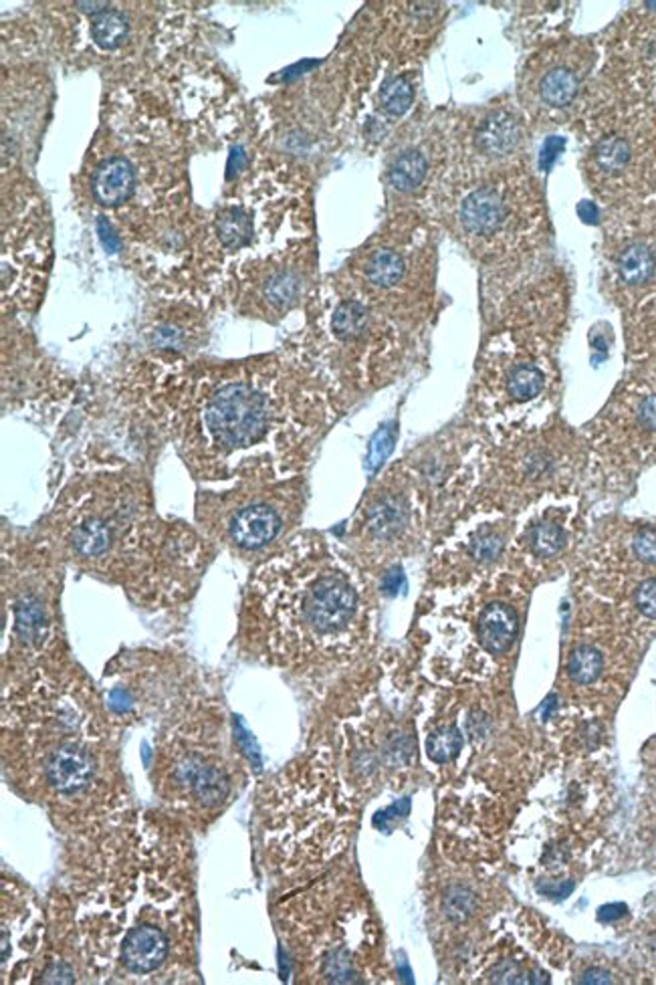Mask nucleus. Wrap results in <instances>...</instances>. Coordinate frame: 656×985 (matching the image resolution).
<instances>
[{
	"label": "nucleus",
	"mask_w": 656,
	"mask_h": 985,
	"mask_svg": "<svg viewBox=\"0 0 656 985\" xmlns=\"http://www.w3.org/2000/svg\"><path fill=\"white\" fill-rule=\"evenodd\" d=\"M96 776V764L89 749L72 739H61L53 745L45 761V780L61 795L85 790Z\"/></svg>",
	"instance_id": "nucleus-19"
},
{
	"label": "nucleus",
	"mask_w": 656,
	"mask_h": 985,
	"mask_svg": "<svg viewBox=\"0 0 656 985\" xmlns=\"http://www.w3.org/2000/svg\"><path fill=\"white\" fill-rule=\"evenodd\" d=\"M133 169L126 158H109L99 164L94 176V196L104 206L123 205L133 193Z\"/></svg>",
	"instance_id": "nucleus-25"
},
{
	"label": "nucleus",
	"mask_w": 656,
	"mask_h": 985,
	"mask_svg": "<svg viewBox=\"0 0 656 985\" xmlns=\"http://www.w3.org/2000/svg\"><path fill=\"white\" fill-rule=\"evenodd\" d=\"M77 9L87 14H101L108 11V2H77Z\"/></svg>",
	"instance_id": "nucleus-40"
},
{
	"label": "nucleus",
	"mask_w": 656,
	"mask_h": 985,
	"mask_svg": "<svg viewBox=\"0 0 656 985\" xmlns=\"http://www.w3.org/2000/svg\"><path fill=\"white\" fill-rule=\"evenodd\" d=\"M430 174V158L422 148L417 145H408L402 148L398 154H394L388 170H386V181L394 193L417 194Z\"/></svg>",
	"instance_id": "nucleus-24"
},
{
	"label": "nucleus",
	"mask_w": 656,
	"mask_h": 985,
	"mask_svg": "<svg viewBox=\"0 0 656 985\" xmlns=\"http://www.w3.org/2000/svg\"><path fill=\"white\" fill-rule=\"evenodd\" d=\"M449 223L485 273L487 310H497L548 263V201L534 164L453 186Z\"/></svg>",
	"instance_id": "nucleus-5"
},
{
	"label": "nucleus",
	"mask_w": 656,
	"mask_h": 985,
	"mask_svg": "<svg viewBox=\"0 0 656 985\" xmlns=\"http://www.w3.org/2000/svg\"><path fill=\"white\" fill-rule=\"evenodd\" d=\"M130 24L128 19L118 11H106L97 14L92 23V36L96 45L104 51H116L128 39Z\"/></svg>",
	"instance_id": "nucleus-29"
},
{
	"label": "nucleus",
	"mask_w": 656,
	"mask_h": 985,
	"mask_svg": "<svg viewBox=\"0 0 656 985\" xmlns=\"http://www.w3.org/2000/svg\"><path fill=\"white\" fill-rule=\"evenodd\" d=\"M633 553L638 562L656 565V528L645 526L634 533Z\"/></svg>",
	"instance_id": "nucleus-33"
},
{
	"label": "nucleus",
	"mask_w": 656,
	"mask_h": 985,
	"mask_svg": "<svg viewBox=\"0 0 656 985\" xmlns=\"http://www.w3.org/2000/svg\"><path fill=\"white\" fill-rule=\"evenodd\" d=\"M490 439L477 426L453 429L398 461L415 489L427 526L475 501Z\"/></svg>",
	"instance_id": "nucleus-12"
},
{
	"label": "nucleus",
	"mask_w": 656,
	"mask_h": 985,
	"mask_svg": "<svg viewBox=\"0 0 656 985\" xmlns=\"http://www.w3.org/2000/svg\"><path fill=\"white\" fill-rule=\"evenodd\" d=\"M568 315V283L560 264L536 275L491 312L471 390V424L499 439L546 421L560 388V342Z\"/></svg>",
	"instance_id": "nucleus-4"
},
{
	"label": "nucleus",
	"mask_w": 656,
	"mask_h": 985,
	"mask_svg": "<svg viewBox=\"0 0 656 985\" xmlns=\"http://www.w3.org/2000/svg\"><path fill=\"white\" fill-rule=\"evenodd\" d=\"M168 388L180 457L204 487L299 477L334 412L313 366L265 361Z\"/></svg>",
	"instance_id": "nucleus-1"
},
{
	"label": "nucleus",
	"mask_w": 656,
	"mask_h": 985,
	"mask_svg": "<svg viewBox=\"0 0 656 985\" xmlns=\"http://www.w3.org/2000/svg\"><path fill=\"white\" fill-rule=\"evenodd\" d=\"M588 469L633 479L656 461V370L634 368L584 434Z\"/></svg>",
	"instance_id": "nucleus-11"
},
{
	"label": "nucleus",
	"mask_w": 656,
	"mask_h": 985,
	"mask_svg": "<svg viewBox=\"0 0 656 985\" xmlns=\"http://www.w3.org/2000/svg\"><path fill=\"white\" fill-rule=\"evenodd\" d=\"M174 780L186 786L192 798L206 808L221 804L230 790L225 771L198 756L182 757L174 768Z\"/></svg>",
	"instance_id": "nucleus-22"
},
{
	"label": "nucleus",
	"mask_w": 656,
	"mask_h": 985,
	"mask_svg": "<svg viewBox=\"0 0 656 985\" xmlns=\"http://www.w3.org/2000/svg\"><path fill=\"white\" fill-rule=\"evenodd\" d=\"M364 618L358 577L322 541L298 538L255 572L240 638L255 657L305 669L349 654Z\"/></svg>",
	"instance_id": "nucleus-3"
},
{
	"label": "nucleus",
	"mask_w": 656,
	"mask_h": 985,
	"mask_svg": "<svg viewBox=\"0 0 656 985\" xmlns=\"http://www.w3.org/2000/svg\"><path fill=\"white\" fill-rule=\"evenodd\" d=\"M602 288L624 312L656 297V196L604 213Z\"/></svg>",
	"instance_id": "nucleus-13"
},
{
	"label": "nucleus",
	"mask_w": 656,
	"mask_h": 985,
	"mask_svg": "<svg viewBox=\"0 0 656 985\" xmlns=\"http://www.w3.org/2000/svg\"><path fill=\"white\" fill-rule=\"evenodd\" d=\"M519 616L507 602L491 600L478 610L475 638L478 649L491 657H502L515 645Z\"/></svg>",
	"instance_id": "nucleus-21"
},
{
	"label": "nucleus",
	"mask_w": 656,
	"mask_h": 985,
	"mask_svg": "<svg viewBox=\"0 0 656 985\" xmlns=\"http://www.w3.org/2000/svg\"><path fill=\"white\" fill-rule=\"evenodd\" d=\"M97 229H99V237H101V242H104V247L108 249L109 252H116L120 249V239L114 235V230H111V225H109L106 218H99V223H97Z\"/></svg>",
	"instance_id": "nucleus-37"
},
{
	"label": "nucleus",
	"mask_w": 656,
	"mask_h": 985,
	"mask_svg": "<svg viewBox=\"0 0 656 985\" xmlns=\"http://www.w3.org/2000/svg\"><path fill=\"white\" fill-rule=\"evenodd\" d=\"M247 166V154L243 148H233L230 158H228V178H233L235 174H239L240 170Z\"/></svg>",
	"instance_id": "nucleus-38"
},
{
	"label": "nucleus",
	"mask_w": 656,
	"mask_h": 985,
	"mask_svg": "<svg viewBox=\"0 0 656 985\" xmlns=\"http://www.w3.org/2000/svg\"><path fill=\"white\" fill-rule=\"evenodd\" d=\"M323 972L335 984H349L354 982V965L346 950H335L327 953L323 962Z\"/></svg>",
	"instance_id": "nucleus-32"
},
{
	"label": "nucleus",
	"mask_w": 656,
	"mask_h": 985,
	"mask_svg": "<svg viewBox=\"0 0 656 985\" xmlns=\"http://www.w3.org/2000/svg\"><path fill=\"white\" fill-rule=\"evenodd\" d=\"M463 744H465V739H463V734L459 732V727L444 725V727H439V729H434L430 734L429 742H427V751H429V757L432 761L447 764V761H451V759L459 756V751L463 749Z\"/></svg>",
	"instance_id": "nucleus-30"
},
{
	"label": "nucleus",
	"mask_w": 656,
	"mask_h": 985,
	"mask_svg": "<svg viewBox=\"0 0 656 985\" xmlns=\"http://www.w3.org/2000/svg\"><path fill=\"white\" fill-rule=\"evenodd\" d=\"M534 130L514 96L471 109L459 130L454 186L531 164Z\"/></svg>",
	"instance_id": "nucleus-14"
},
{
	"label": "nucleus",
	"mask_w": 656,
	"mask_h": 985,
	"mask_svg": "<svg viewBox=\"0 0 656 985\" xmlns=\"http://www.w3.org/2000/svg\"><path fill=\"white\" fill-rule=\"evenodd\" d=\"M47 526L73 564L150 606L184 598L203 570V535L160 516L148 481L123 465L75 470L55 495Z\"/></svg>",
	"instance_id": "nucleus-2"
},
{
	"label": "nucleus",
	"mask_w": 656,
	"mask_h": 985,
	"mask_svg": "<svg viewBox=\"0 0 656 985\" xmlns=\"http://www.w3.org/2000/svg\"><path fill=\"white\" fill-rule=\"evenodd\" d=\"M168 950L166 933L160 927L143 923L128 929L121 941L120 962L130 974H154L166 962Z\"/></svg>",
	"instance_id": "nucleus-20"
},
{
	"label": "nucleus",
	"mask_w": 656,
	"mask_h": 985,
	"mask_svg": "<svg viewBox=\"0 0 656 985\" xmlns=\"http://www.w3.org/2000/svg\"><path fill=\"white\" fill-rule=\"evenodd\" d=\"M534 507V517L525 529V548L534 558L549 560L563 552L568 545V529L563 521L570 516L568 495H551Z\"/></svg>",
	"instance_id": "nucleus-18"
},
{
	"label": "nucleus",
	"mask_w": 656,
	"mask_h": 985,
	"mask_svg": "<svg viewBox=\"0 0 656 985\" xmlns=\"http://www.w3.org/2000/svg\"><path fill=\"white\" fill-rule=\"evenodd\" d=\"M626 351L634 368L656 370V297L626 312Z\"/></svg>",
	"instance_id": "nucleus-23"
},
{
	"label": "nucleus",
	"mask_w": 656,
	"mask_h": 985,
	"mask_svg": "<svg viewBox=\"0 0 656 985\" xmlns=\"http://www.w3.org/2000/svg\"><path fill=\"white\" fill-rule=\"evenodd\" d=\"M305 504L301 475L283 481L235 483L196 492L194 516L211 540L230 552L257 555L271 550L298 521Z\"/></svg>",
	"instance_id": "nucleus-9"
},
{
	"label": "nucleus",
	"mask_w": 656,
	"mask_h": 985,
	"mask_svg": "<svg viewBox=\"0 0 656 985\" xmlns=\"http://www.w3.org/2000/svg\"><path fill=\"white\" fill-rule=\"evenodd\" d=\"M588 469V445L558 414L524 431L490 439L475 507L536 505L551 495L573 492ZM478 511V509H477Z\"/></svg>",
	"instance_id": "nucleus-8"
},
{
	"label": "nucleus",
	"mask_w": 656,
	"mask_h": 985,
	"mask_svg": "<svg viewBox=\"0 0 656 985\" xmlns=\"http://www.w3.org/2000/svg\"><path fill=\"white\" fill-rule=\"evenodd\" d=\"M415 84L406 75H392L378 91V106L388 118H402L415 104Z\"/></svg>",
	"instance_id": "nucleus-26"
},
{
	"label": "nucleus",
	"mask_w": 656,
	"mask_h": 985,
	"mask_svg": "<svg viewBox=\"0 0 656 985\" xmlns=\"http://www.w3.org/2000/svg\"><path fill=\"white\" fill-rule=\"evenodd\" d=\"M585 186L606 210L656 196L653 84L602 65L573 123Z\"/></svg>",
	"instance_id": "nucleus-6"
},
{
	"label": "nucleus",
	"mask_w": 656,
	"mask_h": 985,
	"mask_svg": "<svg viewBox=\"0 0 656 985\" xmlns=\"http://www.w3.org/2000/svg\"><path fill=\"white\" fill-rule=\"evenodd\" d=\"M475 909H477L475 892L465 889V887H459V885L447 890V895L442 899V911L454 923L466 921L471 914L475 913Z\"/></svg>",
	"instance_id": "nucleus-31"
},
{
	"label": "nucleus",
	"mask_w": 656,
	"mask_h": 985,
	"mask_svg": "<svg viewBox=\"0 0 656 985\" xmlns=\"http://www.w3.org/2000/svg\"><path fill=\"white\" fill-rule=\"evenodd\" d=\"M634 606L645 618L656 620V577H648L634 589Z\"/></svg>",
	"instance_id": "nucleus-34"
},
{
	"label": "nucleus",
	"mask_w": 656,
	"mask_h": 985,
	"mask_svg": "<svg viewBox=\"0 0 656 985\" xmlns=\"http://www.w3.org/2000/svg\"><path fill=\"white\" fill-rule=\"evenodd\" d=\"M327 291L313 322L311 366L330 388L364 390L383 385L405 354V332L398 315L366 297L346 281Z\"/></svg>",
	"instance_id": "nucleus-7"
},
{
	"label": "nucleus",
	"mask_w": 656,
	"mask_h": 985,
	"mask_svg": "<svg viewBox=\"0 0 656 985\" xmlns=\"http://www.w3.org/2000/svg\"><path fill=\"white\" fill-rule=\"evenodd\" d=\"M566 671L576 685H592V683H596L600 674L604 671V657L594 647L582 645V647L572 650L568 664H566Z\"/></svg>",
	"instance_id": "nucleus-28"
},
{
	"label": "nucleus",
	"mask_w": 656,
	"mask_h": 985,
	"mask_svg": "<svg viewBox=\"0 0 656 985\" xmlns=\"http://www.w3.org/2000/svg\"><path fill=\"white\" fill-rule=\"evenodd\" d=\"M600 59L598 41L590 36L561 35L531 48L514 97L534 133L573 128Z\"/></svg>",
	"instance_id": "nucleus-10"
},
{
	"label": "nucleus",
	"mask_w": 656,
	"mask_h": 985,
	"mask_svg": "<svg viewBox=\"0 0 656 985\" xmlns=\"http://www.w3.org/2000/svg\"><path fill=\"white\" fill-rule=\"evenodd\" d=\"M626 913H628V907H626L624 902H610V905L600 907V911H598V921L610 923V921L622 919Z\"/></svg>",
	"instance_id": "nucleus-36"
},
{
	"label": "nucleus",
	"mask_w": 656,
	"mask_h": 985,
	"mask_svg": "<svg viewBox=\"0 0 656 985\" xmlns=\"http://www.w3.org/2000/svg\"><path fill=\"white\" fill-rule=\"evenodd\" d=\"M524 974L519 972V967L514 962H503L491 972V982H499V984H521Z\"/></svg>",
	"instance_id": "nucleus-35"
},
{
	"label": "nucleus",
	"mask_w": 656,
	"mask_h": 985,
	"mask_svg": "<svg viewBox=\"0 0 656 985\" xmlns=\"http://www.w3.org/2000/svg\"><path fill=\"white\" fill-rule=\"evenodd\" d=\"M216 232L227 249H243L252 239L251 217L240 208H227L216 220Z\"/></svg>",
	"instance_id": "nucleus-27"
},
{
	"label": "nucleus",
	"mask_w": 656,
	"mask_h": 985,
	"mask_svg": "<svg viewBox=\"0 0 656 985\" xmlns=\"http://www.w3.org/2000/svg\"><path fill=\"white\" fill-rule=\"evenodd\" d=\"M582 984L585 985H602V984H612V975L606 972V970H600V967H592V970H588L584 975H582V979H580Z\"/></svg>",
	"instance_id": "nucleus-39"
},
{
	"label": "nucleus",
	"mask_w": 656,
	"mask_h": 985,
	"mask_svg": "<svg viewBox=\"0 0 656 985\" xmlns=\"http://www.w3.org/2000/svg\"><path fill=\"white\" fill-rule=\"evenodd\" d=\"M310 289L308 261L275 267L257 283L255 305L267 320L283 317L295 310Z\"/></svg>",
	"instance_id": "nucleus-17"
},
{
	"label": "nucleus",
	"mask_w": 656,
	"mask_h": 985,
	"mask_svg": "<svg viewBox=\"0 0 656 985\" xmlns=\"http://www.w3.org/2000/svg\"><path fill=\"white\" fill-rule=\"evenodd\" d=\"M53 640V623L49 614L47 600L33 586L14 592L7 600V632L4 645L11 642L12 650H19L24 659L35 661Z\"/></svg>",
	"instance_id": "nucleus-16"
},
{
	"label": "nucleus",
	"mask_w": 656,
	"mask_h": 985,
	"mask_svg": "<svg viewBox=\"0 0 656 985\" xmlns=\"http://www.w3.org/2000/svg\"><path fill=\"white\" fill-rule=\"evenodd\" d=\"M424 526L427 519L415 489L396 461L364 495L356 529L374 545H394Z\"/></svg>",
	"instance_id": "nucleus-15"
}]
</instances>
